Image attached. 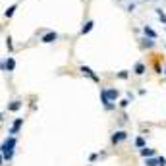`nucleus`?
Returning <instances> with one entry per match:
<instances>
[{
	"label": "nucleus",
	"instance_id": "13",
	"mask_svg": "<svg viewBox=\"0 0 166 166\" xmlns=\"http://www.w3.org/2000/svg\"><path fill=\"white\" fill-rule=\"evenodd\" d=\"M21 104H23L21 101H12V103L8 104V110H10V112H18V110L21 108Z\"/></svg>",
	"mask_w": 166,
	"mask_h": 166
},
{
	"label": "nucleus",
	"instance_id": "3",
	"mask_svg": "<svg viewBox=\"0 0 166 166\" xmlns=\"http://www.w3.org/2000/svg\"><path fill=\"white\" fill-rule=\"evenodd\" d=\"M54 41H58V33L56 31H47L45 35L41 37V43H45V45H50V43Z\"/></svg>",
	"mask_w": 166,
	"mask_h": 166
},
{
	"label": "nucleus",
	"instance_id": "7",
	"mask_svg": "<svg viewBox=\"0 0 166 166\" xmlns=\"http://www.w3.org/2000/svg\"><path fill=\"white\" fill-rule=\"evenodd\" d=\"M21 126H23V118H16V120H14V124H12V128H10V133L16 135Z\"/></svg>",
	"mask_w": 166,
	"mask_h": 166
},
{
	"label": "nucleus",
	"instance_id": "6",
	"mask_svg": "<svg viewBox=\"0 0 166 166\" xmlns=\"http://www.w3.org/2000/svg\"><path fill=\"white\" fill-rule=\"evenodd\" d=\"M143 35H145V37H151V39H158V33L154 31L151 25H143Z\"/></svg>",
	"mask_w": 166,
	"mask_h": 166
},
{
	"label": "nucleus",
	"instance_id": "17",
	"mask_svg": "<svg viewBox=\"0 0 166 166\" xmlns=\"http://www.w3.org/2000/svg\"><path fill=\"white\" fill-rule=\"evenodd\" d=\"M4 41H6V47H8V52H14V43H12V37L8 35V37H6Z\"/></svg>",
	"mask_w": 166,
	"mask_h": 166
},
{
	"label": "nucleus",
	"instance_id": "15",
	"mask_svg": "<svg viewBox=\"0 0 166 166\" xmlns=\"http://www.w3.org/2000/svg\"><path fill=\"white\" fill-rule=\"evenodd\" d=\"M145 164H147V166H160V158H154V157H149V158L145 160Z\"/></svg>",
	"mask_w": 166,
	"mask_h": 166
},
{
	"label": "nucleus",
	"instance_id": "14",
	"mask_svg": "<svg viewBox=\"0 0 166 166\" xmlns=\"http://www.w3.org/2000/svg\"><path fill=\"white\" fill-rule=\"evenodd\" d=\"M16 10H18V4H12V6H8V8L4 10V18H8V19H10V18L14 16V12H16Z\"/></svg>",
	"mask_w": 166,
	"mask_h": 166
},
{
	"label": "nucleus",
	"instance_id": "20",
	"mask_svg": "<svg viewBox=\"0 0 166 166\" xmlns=\"http://www.w3.org/2000/svg\"><path fill=\"white\" fill-rule=\"evenodd\" d=\"M129 103H131V101H129L128 97H126V98H122V101H120V108H128V106H129Z\"/></svg>",
	"mask_w": 166,
	"mask_h": 166
},
{
	"label": "nucleus",
	"instance_id": "2",
	"mask_svg": "<svg viewBox=\"0 0 166 166\" xmlns=\"http://www.w3.org/2000/svg\"><path fill=\"white\" fill-rule=\"evenodd\" d=\"M79 72L83 73V75H87V77H89V79L91 81H95V83H101V77H98L91 68H89V66H79Z\"/></svg>",
	"mask_w": 166,
	"mask_h": 166
},
{
	"label": "nucleus",
	"instance_id": "1",
	"mask_svg": "<svg viewBox=\"0 0 166 166\" xmlns=\"http://www.w3.org/2000/svg\"><path fill=\"white\" fill-rule=\"evenodd\" d=\"M14 147H16V135H10L4 143L2 147H0V151H2V160L4 162H10L14 157Z\"/></svg>",
	"mask_w": 166,
	"mask_h": 166
},
{
	"label": "nucleus",
	"instance_id": "4",
	"mask_svg": "<svg viewBox=\"0 0 166 166\" xmlns=\"http://www.w3.org/2000/svg\"><path fill=\"white\" fill-rule=\"evenodd\" d=\"M124 139H128V131H124V129H120V131H116V133H112V137H110V141L114 143H122Z\"/></svg>",
	"mask_w": 166,
	"mask_h": 166
},
{
	"label": "nucleus",
	"instance_id": "9",
	"mask_svg": "<svg viewBox=\"0 0 166 166\" xmlns=\"http://www.w3.org/2000/svg\"><path fill=\"white\" fill-rule=\"evenodd\" d=\"M154 45H157V43H154V39H151V37H143L141 39V47L143 48H154Z\"/></svg>",
	"mask_w": 166,
	"mask_h": 166
},
{
	"label": "nucleus",
	"instance_id": "18",
	"mask_svg": "<svg viewBox=\"0 0 166 166\" xmlns=\"http://www.w3.org/2000/svg\"><path fill=\"white\" fill-rule=\"evenodd\" d=\"M135 147H137V149H143V147H147L145 139H143V137H137V139H135Z\"/></svg>",
	"mask_w": 166,
	"mask_h": 166
},
{
	"label": "nucleus",
	"instance_id": "16",
	"mask_svg": "<svg viewBox=\"0 0 166 166\" xmlns=\"http://www.w3.org/2000/svg\"><path fill=\"white\" fill-rule=\"evenodd\" d=\"M154 12H157V18H158V19L162 21L164 25H166V14H164V10H162V8H157V10H154Z\"/></svg>",
	"mask_w": 166,
	"mask_h": 166
},
{
	"label": "nucleus",
	"instance_id": "11",
	"mask_svg": "<svg viewBox=\"0 0 166 166\" xmlns=\"http://www.w3.org/2000/svg\"><path fill=\"white\" fill-rule=\"evenodd\" d=\"M133 72H135L137 75H143V73H145V72H147V66H145V64H143V62H137V64L133 66Z\"/></svg>",
	"mask_w": 166,
	"mask_h": 166
},
{
	"label": "nucleus",
	"instance_id": "21",
	"mask_svg": "<svg viewBox=\"0 0 166 166\" xmlns=\"http://www.w3.org/2000/svg\"><path fill=\"white\" fill-rule=\"evenodd\" d=\"M162 73H164V75H166V68H164V70H162Z\"/></svg>",
	"mask_w": 166,
	"mask_h": 166
},
{
	"label": "nucleus",
	"instance_id": "5",
	"mask_svg": "<svg viewBox=\"0 0 166 166\" xmlns=\"http://www.w3.org/2000/svg\"><path fill=\"white\" fill-rule=\"evenodd\" d=\"M16 70V60L12 56H8V60L2 62V72H14Z\"/></svg>",
	"mask_w": 166,
	"mask_h": 166
},
{
	"label": "nucleus",
	"instance_id": "19",
	"mask_svg": "<svg viewBox=\"0 0 166 166\" xmlns=\"http://www.w3.org/2000/svg\"><path fill=\"white\" fill-rule=\"evenodd\" d=\"M116 77H120V79H128V77H129V72H128V70H122V72L116 73Z\"/></svg>",
	"mask_w": 166,
	"mask_h": 166
},
{
	"label": "nucleus",
	"instance_id": "10",
	"mask_svg": "<svg viewBox=\"0 0 166 166\" xmlns=\"http://www.w3.org/2000/svg\"><path fill=\"white\" fill-rule=\"evenodd\" d=\"M139 154L143 158H149V157H154V149H149V147H143L139 149Z\"/></svg>",
	"mask_w": 166,
	"mask_h": 166
},
{
	"label": "nucleus",
	"instance_id": "8",
	"mask_svg": "<svg viewBox=\"0 0 166 166\" xmlns=\"http://www.w3.org/2000/svg\"><path fill=\"white\" fill-rule=\"evenodd\" d=\"M93 27H95V21H93V19H87L85 23H83V27H81V35H87V33H91Z\"/></svg>",
	"mask_w": 166,
	"mask_h": 166
},
{
	"label": "nucleus",
	"instance_id": "12",
	"mask_svg": "<svg viewBox=\"0 0 166 166\" xmlns=\"http://www.w3.org/2000/svg\"><path fill=\"white\" fill-rule=\"evenodd\" d=\"M106 95H108V98H110L112 103H116L118 97H120V91H118V89H106Z\"/></svg>",
	"mask_w": 166,
	"mask_h": 166
}]
</instances>
